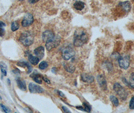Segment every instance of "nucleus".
Returning <instances> with one entry per match:
<instances>
[{
  "label": "nucleus",
  "instance_id": "obj_1",
  "mask_svg": "<svg viewBox=\"0 0 134 113\" xmlns=\"http://www.w3.org/2000/svg\"><path fill=\"white\" fill-rule=\"evenodd\" d=\"M88 40V35L85 30L77 29L74 34L73 43L76 47H81L86 43Z\"/></svg>",
  "mask_w": 134,
  "mask_h": 113
},
{
  "label": "nucleus",
  "instance_id": "obj_2",
  "mask_svg": "<svg viewBox=\"0 0 134 113\" xmlns=\"http://www.w3.org/2000/svg\"><path fill=\"white\" fill-rule=\"evenodd\" d=\"M19 40L25 46H29L33 43L34 36L32 33L24 32L20 36Z\"/></svg>",
  "mask_w": 134,
  "mask_h": 113
},
{
  "label": "nucleus",
  "instance_id": "obj_3",
  "mask_svg": "<svg viewBox=\"0 0 134 113\" xmlns=\"http://www.w3.org/2000/svg\"><path fill=\"white\" fill-rule=\"evenodd\" d=\"M113 89L117 95L122 100H126L128 97V93L126 90L119 83H116L113 86Z\"/></svg>",
  "mask_w": 134,
  "mask_h": 113
},
{
  "label": "nucleus",
  "instance_id": "obj_4",
  "mask_svg": "<svg viewBox=\"0 0 134 113\" xmlns=\"http://www.w3.org/2000/svg\"><path fill=\"white\" fill-rule=\"evenodd\" d=\"M61 55H62V57L65 60H68L75 56V52L73 48L69 46L63 50Z\"/></svg>",
  "mask_w": 134,
  "mask_h": 113
},
{
  "label": "nucleus",
  "instance_id": "obj_5",
  "mask_svg": "<svg viewBox=\"0 0 134 113\" xmlns=\"http://www.w3.org/2000/svg\"><path fill=\"white\" fill-rule=\"evenodd\" d=\"M60 42V38L59 36L55 37L54 39L46 42L45 46L48 51H50L51 49L58 47Z\"/></svg>",
  "mask_w": 134,
  "mask_h": 113
},
{
  "label": "nucleus",
  "instance_id": "obj_6",
  "mask_svg": "<svg viewBox=\"0 0 134 113\" xmlns=\"http://www.w3.org/2000/svg\"><path fill=\"white\" fill-rule=\"evenodd\" d=\"M118 61L120 68L127 69L129 67L130 61L129 56H120V58L118 60Z\"/></svg>",
  "mask_w": 134,
  "mask_h": 113
},
{
  "label": "nucleus",
  "instance_id": "obj_7",
  "mask_svg": "<svg viewBox=\"0 0 134 113\" xmlns=\"http://www.w3.org/2000/svg\"><path fill=\"white\" fill-rule=\"evenodd\" d=\"M34 19L33 16L30 14L27 13L24 17L22 21V25L24 27H26L31 25L33 22Z\"/></svg>",
  "mask_w": 134,
  "mask_h": 113
},
{
  "label": "nucleus",
  "instance_id": "obj_8",
  "mask_svg": "<svg viewBox=\"0 0 134 113\" xmlns=\"http://www.w3.org/2000/svg\"><path fill=\"white\" fill-rule=\"evenodd\" d=\"M29 89L31 93H42L44 92V89L37 85L33 83H30L29 85Z\"/></svg>",
  "mask_w": 134,
  "mask_h": 113
},
{
  "label": "nucleus",
  "instance_id": "obj_9",
  "mask_svg": "<svg viewBox=\"0 0 134 113\" xmlns=\"http://www.w3.org/2000/svg\"><path fill=\"white\" fill-rule=\"evenodd\" d=\"M55 37V34L53 32L50 30L45 31L43 33L42 38L44 41V42H46L52 40Z\"/></svg>",
  "mask_w": 134,
  "mask_h": 113
},
{
  "label": "nucleus",
  "instance_id": "obj_10",
  "mask_svg": "<svg viewBox=\"0 0 134 113\" xmlns=\"http://www.w3.org/2000/svg\"><path fill=\"white\" fill-rule=\"evenodd\" d=\"M97 80L100 88L103 90H106L107 82L105 77L103 75H99L97 76Z\"/></svg>",
  "mask_w": 134,
  "mask_h": 113
},
{
  "label": "nucleus",
  "instance_id": "obj_11",
  "mask_svg": "<svg viewBox=\"0 0 134 113\" xmlns=\"http://www.w3.org/2000/svg\"><path fill=\"white\" fill-rule=\"evenodd\" d=\"M34 52L39 59H42L45 55V48L43 46L38 47L34 50Z\"/></svg>",
  "mask_w": 134,
  "mask_h": 113
},
{
  "label": "nucleus",
  "instance_id": "obj_12",
  "mask_svg": "<svg viewBox=\"0 0 134 113\" xmlns=\"http://www.w3.org/2000/svg\"><path fill=\"white\" fill-rule=\"evenodd\" d=\"M81 78L82 81L89 84L93 83L94 80V78L93 76L87 74H82L81 75Z\"/></svg>",
  "mask_w": 134,
  "mask_h": 113
},
{
  "label": "nucleus",
  "instance_id": "obj_13",
  "mask_svg": "<svg viewBox=\"0 0 134 113\" xmlns=\"http://www.w3.org/2000/svg\"><path fill=\"white\" fill-rule=\"evenodd\" d=\"M119 5L126 12H129L131 9V4L129 1L120 2L119 3Z\"/></svg>",
  "mask_w": 134,
  "mask_h": 113
},
{
  "label": "nucleus",
  "instance_id": "obj_14",
  "mask_svg": "<svg viewBox=\"0 0 134 113\" xmlns=\"http://www.w3.org/2000/svg\"><path fill=\"white\" fill-rule=\"evenodd\" d=\"M30 77H32L36 83L39 84H42V79H43V76H42L40 75L39 74L34 72V73L30 75Z\"/></svg>",
  "mask_w": 134,
  "mask_h": 113
},
{
  "label": "nucleus",
  "instance_id": "obj_15",
  "mask_svg": "<svg viewBox=\"0 0 134 113\" xmlns=\"http://www.w3.org/2000/svg\"><path fill=\"white\" fill-rule=\"evenodd\" d=\"M16 81H17V86L20 89L22 90V91L26 90L27 87H26L25 81L24 80H22L20 78H17Z\"/></svg>",
  "mask_w": 134,
  "mask_h": 113
},
{
  "label": "nucleus",
  "instance_id": "obj_16",
  "mask_svg": "<svg viewBox=\"0 0 134 113\" xmlns=\"http://www.w3.org/2000/svg\"><path fill=\"white\" fill-rule=\"evenodd\" d=\"M63 66L65 70L70 73H73L75 70V67L73 64L70 63H64L63 64Z\"/></svg>",
  "mask_w": 134,
  "mask_h": 113
},
{
  "label": "nucleus",
  "instance_id": "obj_17",
  "mask_svg": "<svg viewBox=\"0 0 134 113\" xmlns=\"http://www.w3.org/2000/svg\"><path fill=\"white\" fill-rule=\"evenodd\" d=\"M74 7L78 11H82L85 7V4L82 1H77L74 4Z\"/></svg>",
  "mask_w": 134,
  "mask_h": 113
},
{
  "label": "nucleus",
  "instance_id": "obj_18",
  "mask_svg": "<svg viewBox=\"0 0 134 113\" xmlns=\"http://www.w3.org/2000/svg\"><path fill=\"white\" fill-rule=\"evenodd\" d=\"M28 60L30 63L33 65H37L39 61V59L37 57L34 56L31 54L29 55Z\"/></svg>",
  "mask_w": 134,
  "mask_h": 113
},
{
  "label": "nucleus",
  "instance_id": "obj_19",
  "mask_svg": "<svg viewBox=\"0 0 134 113\" xmlns=\"http://www.w3.org/2000/svg\"><path fill=\"white\" fill-rule=\"evenodd\" d=\"M17 65L18 66H20L21 67H26L28 69V72L27 74L30 73L32 71V68L31 66V65L27 62H20L17 63Z\"/></svg>",
  "mask_w": 134,
  "mask_h": 113
},
{
  "label": "nucleus",
  "instance_id": "obj_20",
  "mask_svg": "<svg viewBox=\"0 0 134 113\" xmlns=\"http://www.w3.org/2000/svg\"><path fill=\"white\" fill-rule=\"evenodd\" d=\"M0 67L3 76H6L7 73V66L4 62L0 63Z\"/></svg>",
  "mask_w": 134,
  "mask_h": 113
},
{
  "label": "nucleus",
  "instance_id": "obj_21",
  "mask_svg": "<svg viewBox=\"0 0 134 113\" xmlns=\"http://www.w3.org/2000/svg\"><path fill=\"white\" fill-rule=\"evenodd\" d=\"M128 86L132 88H134V73H132L129 78Z\"/></svg>",
  "mask_w": 134,
  "mask_h": 113
},
{
  "label": "nucleus",
  "instance_id": "obj_22",
  "mask_svg": "<svg viewBox=\"0 0 134 113\" xmlns=\"http://www.w3.org/2000/svg\"><path fill=\"white\" fill-rule=\"evenodd\" d=\"M110 100L112 103L113 104V105L115 106L116 107H118L119 105V101L118 99L115 96H111L110 97Z\"/></svg>",
  "mask_w": 134,
  "mask_h": 113
},
{
  "label": "nucleus",
  "instance_id": "obj_23",
  "mask_svg": "<svg viewBox=\"0 0 134 113\" xmlns=\"http://www.w3.org/2000/svg\"><path fill=\"white\" fill-rule=\"evenodd\" d=\"M19 28V25L17 23V22L14 21L12 23L11 25V30L12 31L14 32L15 31L17 30Z\"/></svg>",
  "mask_w": 134,
  "mask_h": 113
},
{
  "label": "nucleus",
  "instance_id": "obj_24",
  "mask_svg": "<svg viewBox=\"0 0 134 113\" xmlns=\"http://www.w3.org/2000/svg\"><path fill=\"white\" fill-rule=\"evenodd\" d=\"M48 66V63L46 62V61H42L41 63L39 65V67L40 69H45L46 68H47Z\"/></svg>",
  "mask_w": 134,
  "mask_h": 113
},
{
  "label": "nucleus",
  "instance_id": "obj_25",
  "mask_svg": "<svg viewBox=\"0 0 134 113\" xmlns=\"http://www.w3.org/2000/svg\"><path fill=\"white\" fill-rule=\"evenodd\" d=\"M83 105L84 106V112L89 113L91 111V107L90 105L86 103V102H83Z\"/></svg>",
  "mask_w": 134,
  "mask_h": 113
},
{
  "label": "nucleus",
  "instance_id": "obj_26",
  "mask_svg": "<svg viewBox=\"0 0 134 113\" xmlns=\"http://www.w3.org/2000/svg\"><path fill=\"white\" fill-rule=\"evenodd\" d=\"M129 108L131 110H134V96L132 98V99H131V100H130Z\"/></svg>",
  "mask_w": 134,
  "mask_h": 113
},
{
  "label": "nucleus",
  "instance_id": "obj_27",
  "mask_svg": "<svg viewBox=\"0 0 134 113\" xmlns=\"http://www.w3.org/2000/svg\"><path fill=\"white\" fill-rule=\"evenodd\" d=\"M0 106L2 108V109H3V110L5 112V113H9L11 112V111L9 109H8V108H7L5 106H4L3 104H0Z\"/></svg>",
  "mask_w": 134,
  "mask_h": 113
},
{
  "label": "nucleus",
  "instance_id": "obj_28",
  "mask_svg": "<svg viewBox=\"0 0 134 113\" xmlns=\"http://www.w3.org/2000/svg\"><path fill=\"white\" fill-rule=\"evenodd\" d=\"M111 57L112 58H115V59H116L118 60L120 58V55L119 53L116 52H114L113 53H112V54L111 55Z\"/></svg>",
  "mask_w": 134,
  "mask_h": 113
},
{
  "label": "nucleus",
  "instance_id": "obj_29",
  "mask_svg": "<svg viewBox=\"0 0 134 113\" xmlns=\"http://www.w3.org/2000/svg\"><path fill=\"white\" fill-rule=\"evenodd\" d=\"M4 28L5 27L0 28V36L1 37H3L5 35V30Z\"/></svg>",
  "mask_w": 134,
  "mask_h": 113
},
{
  "label": "nucleus",
  "instance_id": "obj_30",
  "mask_svg": "<svg viewBox=\"0 0 134 113\" xmlns=\"http://www.w3.org/2000/svg\"><path fill=\"white\" fill-rule=\"evenodd\" d=\"M62 109H63V111H64V112L65 113H71V111L67 107H66L65 106H63Z\"/></svg>",
  "mask_w": 134,
  "mask_h": 113
},
{
  "label": "nucleus",
  "instance_id": "obj_31",
  "mask_svg": "<svg viewBox=\"0 0 134 113\" xmlns=\"http://www.w3.org/2000/svg\"><path fill=\"white\" fill-rule=\"evenodd\" d=\"M43 79L45 82H46V83L47 84H49L50 83V81H49L47 78H46V77H44V76H43Z\"/></svg>",
  "mask_w": 134,
  "mask_h": 113
},
{
  "label": "nucleus",
  "instance_id": "obj_32",
  "mask_svg": "<svg viewBox=\"0 0 134 113\" xmlns=\"http://www.w3.org/2000/svg\"><path fill=\"white\" fill-rule=\"evenodd\" d=\"M39 1V0H29V2L30 4H35L37 2H38V1Z\"/></svg>",
  "mask_w": 134,
  "mask_h": 113
},
{
  "label": "nucleus",
  "instance_id": "obj_33",
  "mask_svg": "<svg viewBox=\"0 0 134 113\" xmlns=\"http://www.w3.org/2000/svg\"><path fill=\"white\" fill-rule=\"evenodd\" d=\"M5 26H6V25L4 22H3L2 21H0V28L5 27Z\"/></svg>",
  "mask_w": 134,
  "mask_h": 113
},
{
  "label": "nucleus",
  "instance_id": "obj_34",
  "mask_svg": "<svg viewBox=\"0 0 134 113\" xmlns=\"http://www.w3.org/2000/svg\"><path fill=\"white\" fill-rule=\"evenodd\" d=\"M59 94H60V95L61 97H65V95H64V94L62 92H61V91H59Z\"/></svg>",
  "mask_w": 134,
  "mask_h": 113
},
{
  "label": "nucleus",
  "instance_id": "obj_35",
  "mask_svg": "<svg viewBox=\"0 0 134 113\" xmlns=\"http://www.w3.org/2000/svg\"><path fill=\"white\" fill-rule=\"evenodd\" d=\"M56 70V68L54 67V68H52V69H51V71H52V72H53V73L56 74V71H55Z\"/></svg>",
  "mask_w": 134,
  "mask_h": 113
},
{
  "label": "nucleus",
  "instance_id": "obj_36",
  "mask_svg": "<svg viewBox=\"0 0 134 113\" xmlns=\"http://www.w3.org/2000/svg\"><path fill=\"white\" fill-rule=\"evenodd\" d=\"M7 80H8L7 81H8V83H9V85H10V79H7Z\"/></svg>",
  "mask_w": 134,
  "mask_h": 113
},
{
  "label": "nucleus",
  "instance_id": "obj_37",
  "mask_svg": "<svg viewBox=\"0 0 134 113\" xmlns=\"http://www.w3.org/2000/svg\"><path fill=\"white\" fill-rule=\"evenodd\" d=\"M19 1H23V0H19Z\"/></svg>",
  "mask_w": 134,
  "mask_h": 113
},
{
  "label": "nucleus",
  "instance_id": "obj_38",
  "mask_svg": "<svg viewBox=\"0 0 134 113\" xmlns=\"http://www.w3.org/2000/svg\"><path fill=\"white\" fill-rule=\"evenodd\" d=\"M0 99H1V100H2V98L1 97V96H0Z\"/></svg>",
  "mask_w": 134,
  "mask_h": 113
},
{
  "label": "nucleus",
  "instance_id": "obj_39",
  "mask_svg": "<svg viewBox=\"0 0 134 113\" xmlns=\"http://www.w3.org/2000/svg\"></svg>",
  "mask_w": 134,
  "mask_h": 113
}]
</instances>
